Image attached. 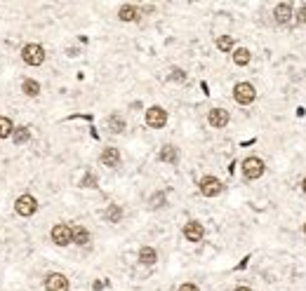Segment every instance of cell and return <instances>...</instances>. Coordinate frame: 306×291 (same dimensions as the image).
Instances as JSON below:
<instances>
[{"label":"cell","instance_id":"6da1fadb","mask_svg":"<svg viewBox=\"0 0 306 291\" xmlns=\"http://www.w3.org/2000/svg\"><path fill=\"white\" fill-rule=\"evenodd\" d=\"M233 99H236V104H240V106H247V104H252V101L257 99L254 84H250V82H238L236 87H233Z\"/></svg>","mask_w":306,"mask_h":291},{"label":"cell","instance_id":"7a4b0ae2","mask_svg":"<svg viewBox=\"0 0 306 291\" xmlns=\"http://www.w3.org/2000/svg\"><path fill=\"white\" fill-rule=\"evenodd\" d=\"M264 172H266V167H264V162H261L259 158H247V160H243V176L247 178V181L261 178Z\"/></svg>","mask_w":306,"mask_h":291},{"label":"cell","instance_id":"3957f363","mask_svg":"<svg viewBox=\"0 0 306 291\" xmlns=\"http://www.w3.org/2000/svg\"><path fill=\"white\" fill-rule=\"evenodd\" d=\"M22 59L29 64V66H40V64L45 62V50H43L40 45H36V42H31V45H24Z\"/></svg>","mask_w":306,"mask_h":291},{"label":"cell","instance_id":"277c9868","mask_svg":"<svg viewBox=\"0 0 306 291\" xmlns=\"http://www.w3.org/2000/svg\"><path fill=\"white\" fill-rule=\"evenodd\" d=\"M146 124L153 127V130H163L168 124V110L161 106H151L146 110Z\"/></svg>","mask_w":306,"mask_h":291},{"label":"cell","instance_id":"5b68a950","mask_svg":"<svg viewBox=\"0 0 306 291\" xmlns=\"http://www.w3.org/2000/svg\"><path fill=\"white\" fill-rule=\"evenodd\" d=\"M52 242L57 246H66L73 242V228L69 223H57L52 228Z\"/></svg>","mask_w":306,"mask_h":291},{"label":"cell","instance_id":"8992f818","mask_svg":"<svg viewBox=\"0 0 306 291\" xmlns=\"http://www.w3.org/2000/svg\"><path fill=\"white\" fill-rule=\"evenodd\" d=\"M198 186H200V192H203L205 198H217V195L224 190V184L217 176H203Z\"/></svg>","mask_w":306,"mask_h":291},{"label":"cell","instance_id":"52a82bcc","mask_svg":"<svg viewBox=\"0 0 306 291\" xmlns=\"http://www.w3.org/2000/svg\"><path fill=\"white\" fill-rule=\"evenodd\" d=\"M36 209H38V202H36L33 195H22L17 200V214L19 216H33Z\"/></svg>","mask_w":306,"mask_h":291},{"label":"cell","instance_id":"ba28073f","mask_svg":"<svg viewBox=\"0 0 306 291\" xmlns=\"http://www.w3.org/2000/svg\"><path fill=\"white\" fill-rule=\"evenodd\" d=\"M45 289L47 291H69V280H66V275H61V272H52L45 280Z\"/></svg>","mask_w":306,"mask_h":291},{"label":"cell","instance_id":"9c48e42d","mask_svg":"<svg viewBox=\"0 0 306 291\" xmlns=\"http://www.w3.org/2000/svg\"><path fill=\"white\" fill-rule=\"evenodd\" d=\"M184 238L189 240V242H200V240L205 238V228H203V223L189 221L186 226H184Z\"/></svg>","mask_w":306,"mask_h":291},{"label":"cell","instance_id":"30bf717a","mask_svg":"<svg viewBox=\"0 0 306 291\" xmlns=\"http://www.w3.org/2000/svg\"><path fill=\"white\" fill-rule=\"evenodd\" d=\"M207 122L212 124L214 130H222L229 124V110H224V108H212L210 113H207Z\"/></svg>","mask_w":306,"mask_h":291},{"label":"cell","instance_id":"8fae6325","mask_svg":"<svg viewBox=\"0 0 306 291\" xmlns=\"http://www.w3.org/2000/svg\"><path fill=\"white\" fill-rule=\"evenodd\" d=\"M273 16H275V22L278 24H290L292 22V16H294V10H292V2H278L273 10Z\"/></svg>","mask_w":306,"mask_h":291},{"label":"cell","instance_id":"7c38bea8","mask_svg":"<svg viewBox=\"0 0 306 291\" xmlns=\"http://www.w3.org/2000/svg\"><path fill=\"white\" fill-rule=\"evenodd\" d=\"M101 164H104V167H111V169L120 167V150H118V148H104V150H101Z\"/></svg>","mask_w":306,"mask_h":291},{"label":"cell","instance_id":"4fadbf2b","mask_svg":"<svg viewBox=\"0 0 306 291\" xmlns=\"http://www.w3.org/2000/svg\"><path fill=\"white\" fill-rule=\"evenodd\" d=\"M118 16H120V22H137L139 8L137 5H122V8L118 10Z\"/></svg>","mask_w":306,"mask_h":291},{"label":"cell","instance_id":"5bb4252c","mask_svg":"<svg viewBox=\"0 0 306 291\" xmlns=\"http://www.w3.org/2000/svg\"><path fill=\"white\" fill-rule=\"evenodd\" d=\"M161 162H170V164H177L179 162V150H177L175 146H163L161 148Z\"/></svg>","mask_w":306,"mask_h":291},{"label":"cell","instance_id":"9a60e30c","mask_svg":"<svg viewBox=\"0 0 306 291\" xmlns=\"http://www.w3.org/2000/svg\"><path fill=\"white\" fill-rule=\"evenodd\" d=\"M156 260H158V254H156L153 246H141L139 249V263L141 266H153Z\"/></svg>","mask_w":306,"mask_h":291},{"label":"cell","instance_id":"2e32d148","mask_svg":"<svg viewBox=\"0 0 306 291\" xmlns=\"http://www.w3.org/2000/svg\"><path fill=\"white\" fill-rule=\"evenodd\" d=\"M104 218H106L108 223H118L122 218V207L120 204H108V207L104 209Z\"/></svg>","mask_w":306,"mask_h":291},{"label":"cell","instance_id":"e0dca14e","mask_svg":"<svg viewBox=\"0 0 306 291\" xmlns=\"http://www.w3.org/2000/svg\"><path fill=\"white\" fill-rule=\"evenodd\" d=\"M73 242L80 244V246H85L87 242H90V230L83 228V226H76V228H73Z\"/></svg>","mask_w":306,"mask_h":291},{"label":"cell","instance_id":"ac0fdd59","mask_svg":"<svg viewBox=\"0 0 306 291\" xmlns=\"http://www.w3.org/2000/svg\"><path fill=\"white\" fill-rule=\"evenodd\" d=\"M250 59H252V54H250V50H245V47H238L236 52H233V62H236V66H247Z\"/></svg>","mask_w":306,"mask_h":291},{"label":"cell","instance_id":"d6986e66","mask_svg":"<svg viewBox=\"0 0 306 291\" xmlns=\"http://www.w3.org/2000/svg\"><path fill=\"white\" fill-rule=\"evenodd\" d=\"M29 138H31V132H29V127H15V132H12V141H15L17 146L26 144Z\"/></svg>","mask_w":306,"mask_h":291},{"label":"cell","instance_id":"ffe728a7","mask_svg":"<svg viewBox=\"0 0 306 291\" xmlns=\"http://www.w3.org/2000/svg\"><path fill=\"white\" fill-rule=\"evenodd\" d=\"M12 132H15L12 120H10V118H5V115H0V138H8Z\"/></svg>","mask_w":306,"mask_h":291},{"label":"cell","instance_id":"44dd1931","mask_svg":"<svg viewBox=\"0 0 306 291\" xmlns=\"http://www.w3.org/2000/svg\"><path fill=\"white\" fill-rule=\"evenodd\" d=\"M108 130L113 132V134H120V132L125 130V120H122L120 115H111V118H108Z\"/></svg>","mask_w":306,"mask_h":291},{"label":"cell","instance_id":"7402d4cb","mask_svg":"<svg viewBox=\"0 0 306 291\" xmlns=\"http://www.w3.org/2000/svg\"><path fill=\"white\" fill-rule=\"evenodd\" d=\"M22 90H24V94H29V96H38V94H40V84L36 82V80H24Z\"/></svg>","mask_w":306,"mask_h":291},{"label":"cell","instance_id":"603a6c76","mask_svg":"<svg viewBox=\"0 0 306 291\" xmlns=\"http://www.w3.org/2000/svg\"><path fill=\"white\" fill-rule=\"evenodd\" d=\"M217 50L231 52V50H233V38H231V36H219V38H217Z\"/></svg>","mask_w":306,"mask_h":291},{"label":"cell","instance_id":"cb8c5ba5","mask_svg":"<svg viewBox=\"0 0 306 291\" xmlns=\"http://www.w3.org/2000/svg\"><path fill=\"white\" fill-rule=\"evenodd\" d=\"M80 186H83V188H97V176H94V174H85Z\"/></svg>","mask_w":306,"mask_h":291},{"label":"cell","instance_id":"d4e9b609","mask_svg":"<svg viewBox=\"0 0 306 291\" xmlns=\"http://www.w3.org/2000/svg\"><path fill=\"white\" fill-rule=\"evenodd\" d=\"M170 80H172V82H184V80H186V73H184L182 68H172V73H170Z\"/></svg>","mask_w":306,"mask_h":291},{"label":"cell","instance_id":"484cf974","mask_svg":"<svg viewBox=\"0 0 306 291\" xmlns=\"http://www.w3.org/2000/svg\"><path fill=\"white\" fill-rule=\"evenodd\" d=\"M163 204H165V195H163V192H158V195H153L151 207H153V209H158V207H163Z\"/></svg>","mask_w":306,"mask_h":291},{"label":"cell","instance_id":"4316f807","mask_svg":"<svg viewBox=\"0 0 306 291\" xmlns=\"http://www.w3.org/2000/svg\"><path fill=\"white\" fill-rule=\"evenodd\" d=\"M294 19H297L299 24H306V2H304V5H299V10H297V14H294Z\"/></svg>","mask_w":306,"mask_h":291},{"label":"cell","instance_id":"83f0119b","mask_svg":"<svg viewBox=\"0 0 306 291\" xmlns=\"http://www.w3.org/2000/svg\"><path fill=\"white\" fill-rule=\"evenodd\" d=\"M177 291H198V286H196V284H191V282H186V284H182Z\"/></svg>","mask_w":306,"mask_h":291},{"label":"cell","instance_id":"f1b7e54d","mask_svg":"<svg viewBox=\"0 0 306 291\" xmlns=\"http://www.w3.org/2000/svg\"><path fill=\"white\" fill-rule=\"evenodd\" d=\"M104 284H106V282H94V291H99V289H104Z\"/></svg>","mask_w":306,"mask_h":291},{"label":"cell","instance_id":"f546056e","mask_svg":"<svg viewBox=\"0 0 306 291\" xmlns=\"http://www.w3.org/2000/svg\"><path fill=\"white\" fill-rule=\"evenodd\" d=\"M233 291H252V289H250V286H236Z\"/></svg>","mask_w":306,"mask_h":291},{"label":"cell","instance_id":"4dcf8cb0","mask_svg":"<svg viewBox=\"0 0 306 291\" xmlns=\"http://www.w3.org/2000/svg\"><path fill=\"white\" fill-rule=\"evenodd\" d=\"M301 190H304V195H306V178L301 181Z\"/></svg>","mask_w":306,"mask_h":291},{"label":"cell","instance_id":"1f68e13d","mask_svg":"<svg viewBox=\"0 0 306 291\" xmlns=\"http://www.w3.org/2000/svg\"><path fill=\"white\" fill-rule=\"evenodd\" d=\"M304 232H306V223H304Z\"/></svg>","mask_w":306,"mask_h":291}]
</instances>
